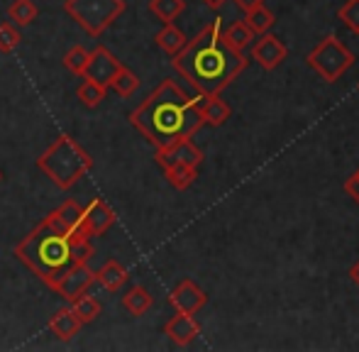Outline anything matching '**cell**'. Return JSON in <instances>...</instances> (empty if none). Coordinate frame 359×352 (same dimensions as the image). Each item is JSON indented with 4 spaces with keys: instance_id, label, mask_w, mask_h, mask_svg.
Returning a JSON list of instances; mask_svg holds the SVG:
<instances>
[{
    "instance_id": "cell-30",
    "label": "cell",
    "mask_w": 359,
    "mask_h": 352,
    "mask_svg": "<svg viewBox=\"0 0 359 352\" xmlns=\"http://www.w3.org/2000/svg\"><path fill=\"white\" fill-rule=\"evenodd\" d=\"M345 191H347V194H350L352 198H355L357 203H359V169L350 176V179L345 181Z\"/></svg>"
},
{
    "instance_id": "cell-24",
    "label": "cell",
    "mask_w": 359,
    "mask_h": 352,
    "mask_svg": "<svg viewBox=\"0 0 359 352\" xmlns=\"http://www.w3.org/2000/svg\"><path fill=\"white\" fill-rule=\"evenodd\" d=\"M72 311L76 316H79L81 323H93L95 318H98L100 313H103V306L98 304V301L93 299V296H79L76 301H72Z\"/></svg>"
},
{
    "instance_id": "cell-17",
    "label": "cell",
    "mask_w": 359,
    "mask_h": 352,
    "mask_svg": "<svg viewBox=\"0 0 359 352\" xmlns=\"http://www.w3.org/2000/svg\"><path fill=\"white\" fill-rule=\"evenodd\" d=\"M154 42L159 44V49H164L169 57H176V54L186 47V42H189V39H186V34L181 32L174 22H166L164 29H161V32H156Z\"/></svg>"
},
{
    "instance_id": "cell-5",
    "label": "cell",
    "mask_w": 359,
    "mask_h": 352,
    "mask_svg": "<svg viewBox=\"0 0 359 352\" xmlns=\"http://www.w3.org/2000/svg\"><path fill=\"white\" fill-rule=\"evenodd\" d=\"M306 64L327 83H335L347 69L355 67V54L350 52L345 42L337 34H327L316 44L311 54H308Z\"/></svg>"
},
{
    "instance_id": "cell-12",
    "label": "cell",
    "mask_w": 359,
    "mask_h": 352,
    "mask_svg": "<svg viewBox=\"0 0 359 352\" xmlns=\"http://www.w3.org/2000/svg\"><path fill=\"white\" fill-rule=\"evenodd\" d=\"M252 57H255V62H259L262 69L271 72V69H276L288 57V49L276 34L264 32L262 39H257V42L252 44Z\"/></svg>"
},
{
    "instance_id": "cell-7",
    "label": "cell",
    "mask_w": 359,
    "mask_h": 352,
    "mask_svg": "<svg viewBox=\"0 0 359 352\" xmlns=\"http://www.w3.org/2000/svg\"><path fill=\"white\" fill-rule=\"evenodd\" d=\"M120 69H123L120 59L115 57L105 44H95V47L88 52V59H86V67H83V72H81V79H88V81L100 83L103 88H110V83L115 81Z\"/></svg>"
},
{
    "instance_id": "cell-22",
    "label": "cell",
    "mask_w": 359,
    "mask_h": 352,
    "mask_svg": "<svg viewBox=\"0 0 359 352\" xmlns=\"http://www.w3.org/2000/svg\"><path fill=\"white\" fill-rule=\"evenodd\" d=\"M8 18L18 27H27V25H32L37 20V5L32 0H13L8 8Z\"/></svg>"
},
{
    "instance_id": "cell-10",
    "label": "cell",
    "mask_w": 359,
    "mask_h": 352,
    "mask_svg": "<svg viewBox=\"0 0 359 352\" xmlns=\"http://www.w3.org/2000/svg\"><path fill=\"white\" fill-rule=\"evenodd\" d=\"M169 304L174 306L179 313H191L196 316L205 304H208V294L201 289L196 281L191 279H181L179 284L171 289L169 294Z\"/></svg>"
},
{
    "instance_id": "cell-15",
    "label": "cell",
    "mask_w": 359,
    "mask_h": 352,
    "mask_svg": "<svg viewBox=\"0 0 359 352\" xmlns=\"http://www.w3.org/2000/svg\"><path fill=\"white\" fill-rule=\"evenodd\" d=\"M81 325L83 323H81L79 316L72 311V306H69V309H59L57 313L49 318V330H52L54 338L62 340V343H72L76 335H79Z\"/></svg>"
},
{
    "instance_id": "cell-3",
    "label": "cell",
    "mask_w": 359,
    "mask_h": 352,
    "mask_svg": "<svg viewBox=\"0 0 359 352\" xmlns=\"http://www.w3.org/2000/svg\"><path fill=\"white\" fill-rule=\"evenodd\" d=\"M15 257L27 264L49 289H57L72 266L93 257V245L83 230H64L52 215L15 245Z\"/></svg>"
},
{
    "instance_id": "cell-29",
    "label": "cell",
    "mask_w": 359,
    "mask_h": 352,
    "mask_svg": "<svg viewBox=\"0 0 359 352\" xmlns=\"http://www.w3.org/2000/svg\"><path fill=\"white\" fill-rule=\"evenodd\" d=\"M337 18H340L352 32L359 34V0H347L340 8V13H337Z\"/></svg>"
},
{
    "instance_id": "cell-8",
    "label": "cell",
    "mask_w": 359,
    "mask_h": 352,
    "mask_svg": "<svg viewBox=\"0 0 359 352\" xmlns=\"http://www.w3.org/2000/svg\"><path fill=\"white\" fill-rule=\"evenodd\" d=\"M115 223V210L105 203L103 198H93L81 213V230H83L88 238H98L105 235Z\"/></svg>"
},
{
    "instance_id": "cell-19",
    "label": "cell",
    "mask_w": 359,
    "mask_h": 352,
    "mask_svg": "<svg viewBox=\"0 0 359 352\" xmlns=\"http://www.w3.org/2000/svg\"><path fill=\"white\" fill-rule=\"evenodd\" d=\"M164 176L176 191H186L198 179V167H194V164H171V167H164Z\"/></svg>"
},
{
    "instance_id": "cell-27",
    "label": "cell",
    "mask_w": 359,
    "mask_h": 352,
    "mask_svg": "<svg viewBox=\"0 0 359 352\" xmlns=\"http://www.w3.org/2000/svg\"><path fill=\"white\" fill-rule=\"evenodd\" d=\"M22 42L18 25L15 22H0V54H13Z\"/></svg>"
},
{
    "instance_id": "cell-20",
    "label": "cell",
    "mask_w": 359,
    "mask_h": 352,
    "mask_svg": "<svg viewBox=\"0 0 359 352\" xmlns=\"http://www.w3.org/2000/svg\"><path fill=\"white\" fill-rule=\"evenodd\" d=\"M186 10V0H149V13L161 22H174Z\"/></svg>"
},
{
    "instance_id": "cell-16",
    "label": "cell",
    "mask_w": 359,
    "mask_h": 352,
    "mask_svg": "<svg viewBox=\"0 0 359 352\" xmlns=\"http://www.w3.org/2000/svg\"><path fill=\"white\" fill-rule=\"evenodd\" d=\"M128 279H130V271L125 269L118 259H108V262L95 271V281H98L105 291H110V294L120 291V286L128 284Z\"/></svg>"
},
{
    "instance_id": "cell-6",
    "label": "cell",
    "mask_w": 359,
    "mask_h": 352,
    "mask_svg": "<svg viewBox=\"0 0 359 352\" xmlns=\"http://www.w3.org/2000/svg\"><path fill=\"white\" fill-rule=\"evenodd\" d=\"M125 0H67L64 10L90 34L100 37L120 15L125 13Z\"/></svg>"
},
{
    "instance_id": "cell-18",
    "label": "cell",
    "mask_w": 359,
    "mask_h": 352,
    "mask_svg": "<svg viewBox=\"0 0 359 352\" xmlns=\"http://www.w3.org/2000/svg\"><path fill=\"white\" fill-rule=\"evenodd\" d=\"M151 304H154V299H151V294L144 286H133V289L123 296V309L128 311L130 316H137V318L151 309Z\"/></svg>"
},
{
    "instance_id": "cell-31",
    "label": "cell",
    "mask_w": 359,
    "mask_h": 352,
    "mask_svg": "<svg viewBox=\"0 0 359 352\" xmlns=\"http://www.w3.org/2000/svg\"><path fill=\"white\" fill-rule=\"evenodd\" d=\"M235 3H237V8H240V10L250 13L252 8H257V5H262V3H266V0H235Z\"/></svg>"
},
{
    "instance_id": "cell-32",
    "label": "cell",
    "mask_w": 359,
    "mask_h": 352,
    "mask_svg": "<svg viewBox=\"0 0 359 352\" xmlns=\"http://www.w3.org/2000/svg\"><path fill=\"white\" fill-rule=\"evenodd\" d=\"M201 3H205V5H208L210 10H217V8H220L222 3H227V0H201Z\"/></svg>"
},
{
    "instance_id": "cell-33",
    "label": "cell",
    "mask_w": 359,
    "mask_h": 352,
    "mask_svg": "<svg viewBox=\"0 0 359 352\" xmlns=\"http://www.w3.org/2000/svg\"><path fill=\"white\" fill-rule=\"evenodd\" d=\"M350 276H352V281H355V284L359 286V259H357V264L350 269Z\"/></svg>"
},
{
    "instance_id": "cell-4",
    "label": "cell",
    "mask_w": 359,
    "mask_h": 352,
    "mask_svg": "<svg viewBox=\"0 0 359 352\" xmlns=\"http://www.w3.org/2000/svg\"><path fill=\"white\" fill-rule=\"evenodd\" d=\"M37 169L47 174L57 189L69 191L93 169V159L72 135H62L37 157Z\"/></svg>"
},
{
    "instance_id": "cell-21",
    "label": "cell",
    "mask_w": 359,
    "mask_h": 352,
    "mask_svg": "<svg viewBox=\"0 0 359 352\" xmlns=\"http://www.w3.org/2000/svg\"><path fill=\"white\" fill-rule=\"evenodd\" d=\"M245 22L250 25V29L255 34H264V32H269V29L274 27L276 18H274V13H271V10L262 3V5H257V8H252L250 13H247Z\"/></svg>"
},
{
    "instance_id": "cell-26",
    "label": "cell",
    "mask_w": 359,
    "mask_h": 352,
    "mask_svg": "<svg viewBox=\"0 0 359 352\" xmlns=\"http://www.w3.org/2000/svg\"><path fill=\"white\" fill-rule=\"evenodd\" d=\"M137 86H140V79L135 76L133 72H130L128 67H123L120 69V74L115 76V81L110 83V88L115 90V93L120 95V98H130V95L137 90Z\"/></svg>"
},
{
    "instance_id": "cell-2",
    "label": "cell",
    "mask_w": 359,
    "mask_h": 352,
    "mask_svg": "<svg viewBox=\"0 0 359 352\" xmlns=\"http://www.w3.org/2000/svg\"><path fill=\"white\" fill-rule=\"evenodd\" d=\"M130 125L156 149L194 137L203 128L198 98L189 95L171 79H164L149 95L130 113Z\"/></svg>"
},
{
    "instance_id": "cell-13",
    "label": "cell",
    "mask_w": 359,
    "mask_h": 352,
    "mask_svg": "<svg viewBox=\"0 0 359 352\" xmlns=\"http://www.w3.org/2000/svg\"><path fill=\"white\" fill-rule=\"evenodd\" d=\"M201 333L198 320L194 318L191 313H179L176 311L174 318H169V323L164 325V335H169V340L179 348H189Z\"/></svg>"
},
{
    "instance_id": "cell-28",
    "label": "cell",
    "mask_w": 359,
    "mask_h": 352,
    "mask_svg": "<svg viewBox=\"0 0 359 352\" xmlns=\"http://www.w3.org/2000/svg\"><path fill=\"white\" fill-rule=\"evenodd\" d=\"M86 59H88V49L76 44V47H72L64 54V67L72 74H76V76H81V72H83V67H86Z\"/></svg>"
},
{
    "instance_id": "cell-25",
    "label": "cell",
    "mask_w": 359,
    "mask_h": 352,
    "mask_svg": "<svg viewBox=\"0 0 359 352\" xmlns=\"http://www.w3.org/2000/svg\"><path fill=\"white\" fill-rule=\"evenodd\" d=\"M105 93H108V88H103L95 81H88V79H83L81 86L76 88V95H79V100L86 105V108H98V105L105 100Z\"/></svg>"
},
{
    "instance_id": "cell-34",
    "label": "cell",
    "mask_w": 359,
    "mask_h": 352,
    "mask_svg": "<svg viewBox=\"0 0 359 352\" xmlns=\"http://www.w3.org/2000/svg\"><path fill=\"white\" fill-rule=\"evenodd\" d=\"M0 181H3V174H0Z\"/></svg>"
},
{
    "instance_id": "cell-14",
    "label": "cell",
    "mask_w": 359,
    "mask_h": 352,
    "mask_svg": "<svg viewBox=\"0 0 359 352\" xmlns=\"http://www.w3.org/2000/svg\"><path fill=\"white\" fill-rule=\"evenodd\" d=\"M198 110H201V118H203V125H210V128H220L230 120L232 110L225 100L217 95H201L198 98Z\"/></svg>"
},
{
    "instance_id": "cell-23",
    "label": "cell",
    "mask_w": 359,
    "mask_h": 352,
    "mask_svg": "<svg viewBox=\"0 0 359 352\" xmlns=\"http://www.w3.org/2000/svg\"><path fill=\"white\" fill-rule=\"evenodd\" d=\"M222 32H225L227 42H230L232 47L240 49V52H245V49L255 42V32H252L250 25H247L245 20H237V22H232L230 27L222 29Z\"/></svg>"
},
{
    "instance_id": "cell-11",
    "label": "cell",
    "mask_w": 359,
    "mask_h": 352,
    "mask_svg": "<svg viewBox=\"0 0 359 352\" xmlns=\"http://www.w3.org/2000/svg\"><path fill=\"white\" fill-rule=\"evenodd\" d=\"M95 281V271L90 269L88 266V262H81V264H76V266H72V269L64 274V279L59 281L57 284V294L62 296L64 301H76L79 296H83L86 291L90 289V284Z\"/></svg>"
},
{
    "instance_id": "cell-1",
    "label": "cell",
    "mask_w": 359,
    "mask_h": 352,
    "mask_svg": "<svg viewBox=\"0 0 359 352\" xmlns=\"http://www.w3.org/2000/svg\"><path fill=\"white\" fill-rule=\"evenodd\" d=\"M220 22L222 20L215 18L171 57L174 72L201 95L222 93L247 69V54L227 42Z\"/></svg>"
},
{
    "instance_id": "cell-9",
    "label": "cell",
    "mask_w": 359,
    "mask_h": 352,
    "mask_svg": "<svg viewBox=\"0 0 359 352\" xmlns=\"http://www.w3.org/2000/svg\"><path fill=\"white\" fill-rule=\"evenodd\" d=\"M154 159L161 169L171 167V164H194V167H201L203 152L191 142V137H184V140H176V142L166 144V147L156 149Z\"/></svg>"
}]
</instances>
